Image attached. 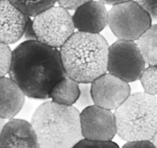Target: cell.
<instances>
[{
    "label": "cell",
    "instance_id": "obj_7",
    "mask_svg": "<svg viewBox=\"0 0 157 148\" xmlns=\"http://www.w3.org/2000/svg\"><path fill=\"white\" fill-rule=\"evenodd\" d=\"M146 63L133 41L118 40L109 48L107 71L126 82L140 79Z\"/></svg>",
    "mask_w": 157,
    "mask_h": 148
},
{
    "label": "cell",
    "instance_id": "obj_25",
    "mask_svg": "<svg viewBox=\"0 0 157 148\" xmlns=\"http://www.w3.org/2000/svg\"><path fill=\"white\" fill-rule=\"evenodd\" d=\"M6 120H4V119L1 118L0 117V134H1V132H2V129H3L4 126H5L6 124Z\"/></svg>",
    "mask_w": 157,
    "mask_h": 148
},
{
    "label": "cell",
    "instance_id": "obj_2",
    "mask_svg": "<svg viewBox=\"0 0 157 148\" xmlns=\"http://www.w3.org/2000/svg\"><path fill=\"white\" fill-rule=\"evenodd\" d=\"M109 48L100 34L74 33L59 49L66 76L79 84L93 83L106 73Z\"/></svg>",
    "mask_w": 157,
    "mask_h": 148
},
{
    "label": "cell",
    "instance_id": "obj_1",
    "mask_svg": "<svg viewBox=\"0 0 157 148\" xmlns=\"http://www.w3.org/2000/svg\"><path fill=\"white\" fill-rule=\"evenodd\" d=\"M10 78L26 96L46 99L59 80L66 76L58 49L37 40L19 44L12 55Z\"/></svg>",
    "mask_w": 157,
    "mask_h": 148
},
{
    "label": "cell",
    "instance_id": "obj_23",
    "mask_svg": "<svg viewBox=\"0 0 157 148\" xmlns=\"http://www.w3.org/2000/svg\"><path fill=\"white\" fill-rule=\"evenodd\" d=\"M122 148H155L151 141L127 142Z\"/></svg>",
    "mask_w": 157,
    "mask_h": 148
},
{
    "label": "cell",
    "instance_id": "obj_12",
    "mask_svg": "<svg viewBox=\"0 0 157 148\" xmlns=\"http://www.w3.org/2000/svg\"><path fill=\"white\" fill-rule=\"evenodd\" d=\"M0 148H40L31 123L11 119L0 134Z\"/></svg>",
    "mask_w": 157,
    "mask_h": 148
},
{
    "label": "cell",
    "instance_id": "obj_16",
    "mask_svg": "<svg viewBox=\"0 0 157 148\" xmlns=\"http://www.w3.org/2000/svg\"><path fill=\"white\" fill-rule=\"evenodd\" d=\"M26 16H36L54 6L56 0H8Z\"/></svg>",
    "mask_w": 157,
    "mask_h": 148
},
{
    "label": "cell",
    "instance_id": "obj_10",
    "mask_svg": "<svg viewBox=\"0 0 157 148\" xmlns=\"http://www.w3.org/2000/svg\"><path fill=\"white\" fill-rule=\"evenodd\" d=\"M72 21L78 32L99 34L108 25V12L104 3L92 0L75 10Z\"/></svg>",
    "mask_w": 157,
    "mask_h": 148
},
{
    "label": "cell",
    "instance_id": "obj_15",
    "mask_svg": "<svg viewBox=\"0 0 157 148\" xmlns=\"http://www.w3.org/2000/svg\"><path fill=\"white\" fill-rule=\"evenodd\" d=\"M136 43L145 63L149 66L157 65V24L151 25Z\"/></svg>",
    "mask_w": 157,
    "mask_h": 148
},
{
    "label": "cell",
    "instance_id": "obj_4",
    "mask_svg": "<svg viewBox=\"0 0 157 148\" xmlns=\"http://www.w3.org/2000/svg\"><path fill=\"white\" fill-rule=\"evenodd\" d=\"M116 134L127 142L151 141L157 132V98L145 92L129 97L114 113Z\"/></svg>",
    "mask_w": 157,
    "mask_h": 148
},
{
    "label": "cell",
    "instance_id": "obj_9",
    "mask_svg": "<svg viewBox=\"0 0 157 148\" xmlns=\"http://www.w3.org/2000/svg\"><path fill=\"white\" fill-rule=\"evenodd\" d=\"M90 84L94 105L109 110H116L131 94L129 83L110 73L103 74Z\"/></svg>",
    "mask_w": 157,
    "mask_h": 148
},
{
    "label": "cell",
    "instance_id": "obj_13",
    "mask_svg": "<svg viewBox=\"0 0 157 148\" xmlns=\"http://www.w3.org/2000/svg\"><path fill=\"white\" fill-rule=\"evenodd\" d=\"M25 96L10 78H0V117L4 120L13 119L23 107Z\"/></svg>",
    "mask_w": 157,
    "mask_h": 148
},
{
    "label": "cell",
    "instance_id": "obj_19",
    "mask_svg": "<svg viewBox=\"0 0 157 148\" xmlns=\"http://www.w3.org/2000/svg\"><path fill=\"white\" fill-rule=\"evenodd\" d=\"M79 88H80V93L75 103L76 105L82 110L90 106L94 105L91 93V84H82L79 85Z\"/></svg>",
    "mask_w": 157,
    "mask_h": 148
},
{
    "label": "cell",
    "instance_id": "obj_17",
    "mask_svg": "<svg viewBox=\"0 0 157 148\" xmlns=\"http://www.w3.org/2000/svg\"><path fill=\"white\" fill-rule=\"evenodd\" d=\"M145 93L155 96L157 95V65L145 68L140 77Z\"/></svg>",
    "mask_w": 157,
    "mask_h": 148
},
{
    "label": "cell",
    "instance_id": "obj_22",
    "mask_svg": "<svg viewBox=\"0 0 157 148\" xmlns=\"http://www.w3.org/2000/svg\"><path fill=\"white\" fill-rule=\"evenodd\" d=\"M92 0H56L59 6L66 10H75L78 7Z\"/></svg>",
    "mask_w": 157,
    "mask_h": 148
},
{
    "label": "cell",
    "instance_id": "obj_21",
    "mask_svg": "<svg viewBox=\"0 0 157 148\" xmlns=\"http://www.w3.org/2000/svg\"><path fill=\"white\" fill-rule=\"evenodd\" d=\"M149 14L152 20L157 21V0H135Z\"/></svg>",
    "mask_w": 157,
    "mask_h": 148
},
{
    "label": "cell",
    "instance_id": "obj_18",
    "mask_svg": "<svg viewBox=\"0 0 157 148\" xmlns=\"http://www.w3.org/2000/svg\"><path fill=\"white\" fill-rule=\"evenodd\" d=\"M13 51L9 45L0 43V78L9 73L12 61Z\"/></svg>",
    "mask_w": 157,
    "mask_h": 148
},
{
    "label": "cell",
    "instance_id": "obj_3",
    "mask_svg": "<svg viewBox=\"0 0 157 148\" xmlns=\"http://www.w3.org/2000/svg\"><path fill=\"white\" fill-rule=\"evenodd\" d=\"M31 124L40 148H72L83 139L80 113L73 106L44 103L34 112Z\"/></svg>",
    "mask_w": 157,
    "mask_h": 148
},
{
    "label": "cell",
    "instance_id": "obj_14",
    "mask_svg": "<svg viewBox=\"0 0 157 148\" xmlns=\"http://www.w3.org/2000/svg\"><path fill=\"white\" fill-rule=\"evenodd\" d=\"M79 93V84L66 76L53 86L49 93V98L55 103L72 106L76 103Z\"/></svg>",
    "mask_w": 157,
    "mask_h": 148
},
{
    "label": "cell",
    "instance_id": "obj_8",
    "mask_svg": "<svg viewBox=\"0 0 157 148\" xmlns=\"http://www.w3.org/2000/svg\"><path fill=\"white\" fill-rule=\"evenodd\" d=\"M80 126L83 139L91 141H112L116 134L115 115L111 110L93 105L80 113Z\"/></svg>",
    "mask_w": 157,
    "mask_h": 148
},
{
    "label": "cell",
    "instance_id": "obj_26",
    "mask_svg": "<svg viewBox=\"0 0 157 148\" xmlns=\"http://www.w3.org/2000/svg\"><path fill=\"white\" fill-rule=\"evenodd\" d=\"M151 142H152V143L153 144V146H155V148H157V132L155 133V134L154 135V137H152Z\"/></svg>",
    "mask_w": 157,
    "mask_h": 148
},
{
    "label": "cell",
    "instance_id": "obj_20",
    "mask_svg": "<svg viewBox=\"0 0 157 148\" xmlns=\"http://www.w3.org/2000/svg\"><path fill=\"white\" fill-rule=\"evenodd\" d=\"M72 148H120V146L113 141L98 142L82 139Z\"/></svg>",
    "mask_w": 157,
    "mask_h": 148
},
{
    "label": "cell",
    "instance_id": "obj_5",
    "mask_svg": "<svg viewBox=\"0 0 157 148\" xmlns=\"http://www.w3.org/2000/svg\"><path fill=\"white\" fill-rule=\"evenodd\" d=\"M33 29L36 40L60 49L72 36L75 26L68 10L54 6L34 16Z\"/></svg>",
    "mask_w": 157,
    "mask_h": 148
},
{
    "label": "cell",
    "instance_id": "obj_11",
    "mask_svg": "<svg viewBox=\"0 0 157 148\" xmlns=\"http://www.w3.org/2000/svg\"><path fill=\"white\" fill-rule=\"evenodd\" d=\"M28 17L8 0H0V43L13 44L25 33Z\"/></svg>",
    "mask_w": 157,
    "mask_h": 148
},
{
    "label": "cell",
    "instance_id": "obj_24",
    "mask_svg": "<svg viewBox=\"0 0 157 148\" xmlns=\"http://www.w3.org/2000/svg\"><path fill=\"white\" fill-rule=\"evenodd\" d=\"M104 4H109V5H116V4L121 3V2H127L130 0H99Z\"/></svg>",
    "mask_w": 157,
    "mask_h": 148
},
{
    "label": "cell",
    "instance_id": "obj_6",
    "mask_svg": "<svg viewBox=\"0 0 157 148\" xmlns=\"http://www.w3.org/2000/svg\"><path fill=\"white\" fill-rule=\"evenodd\" d=\"M108 25L120 40L135 42L152 25V19L135 0H130L113 5L108 12Z\"/></svg>",
    "mask_w": 157,
    "mask_h": 148
}]
</instances>
